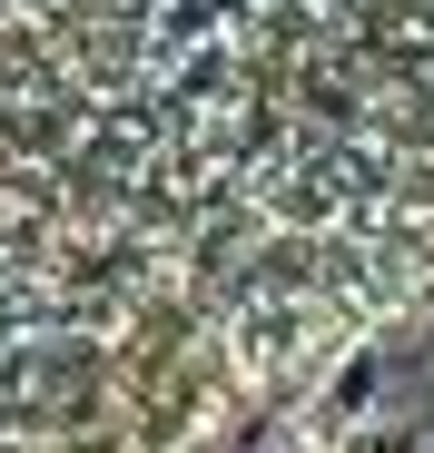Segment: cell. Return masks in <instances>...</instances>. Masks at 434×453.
I'll return each instance as SVG.
<instances>
[{
    "label": "cell",
    "mask_w": 434,
    "mask_h": 453,
    "mask_svg": "<svg viewBox=\"0 0 434 453\" xmlns=\"http://www.w3.org/2000/svg\"><path fill=\"white\" fill-rule=\"evenodd\" d=\"M434 237V0H0V434Z\"/></svg>",
    "instance_id": "cell-1"
}]
</instances>
